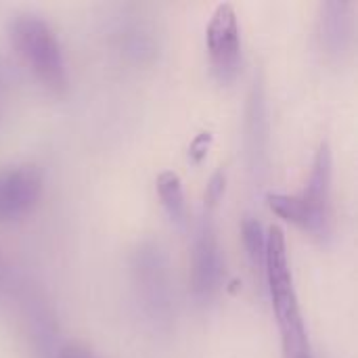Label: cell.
Returning a JSON list of instances; mask_svg holds the SVG:
<instances>
[{
	"label": "cell",
	"mask_w": 358,
	"mask_h": 358,
	"mask_svg": "<svg viewBox=\"0 0 358 358\" xmlns=\"http://www.w3.org/2000/svg\"><path fill=\"white\" fill-rule=\"evenodd\" d=\"M155 187L170 220L182 227L187 222V201H185V189H182L180 176L174 170H164L159 172Z\"/></svg>",
	"instance_id": "obj_12"
},
{
	"label": "cell",
	"mask_w": 358,
	"mask_h": 358,
	"mask_svg": "<svg viewBox=\"0 0 358 358\" xmlns=\"http://www.w3.org/2000/svg\"><path fill=\"white\" fill-rule=\"evenodd\" d=\"M243 149H245V162L250 174L256 182H260L268 172V149H271V117H268L266 90L260 76L254 78L245 103Z\"/></svg>",
	"instance_id": "obj_9"
},
{
	"label": "cell",
	"mask_w": 358,
	"mask_h": 358,
	"mask_svg": "<svg viewBox=\"0 0 358 358\" xmlns=\"http://www.w3.org/2000/svg\"><path fill=\"white\" fill-rule=\"evenodd\" d=\"M216 208L203 206L195 237H193V250H191V275H189V287L193 298L199 304H210L222 289L227 268H224V256L218 241V231L214 222Z\"/></svg>",
	"instance_id": "obj_6"
},
{
	"label": "cell",
	"mask_w": 358,
	"mask_h": 358,
	"mask_svg": "<svg viewBox=\"0 0 358 358\" xmlns=\"http://www.w3.org/2000/svg\"><path fill=\"white\" fill-rule=\"evenodd\" d=\"M317 40L331 61H344L357 40V17L352 0H325L317 15Z\"/></svg>",
	"instance_id": "obj_11"
},
{
	"label": "cell",
	"mask_w": 358,
	"mask_h": 358,
	"mask_svg": "<svg viewBox=\"0 0 358 358\" xmlns=\"http://www.w3.org/2000/svg\"><path fill=\"white\" fill-rule=\"evenodd\" d=\"M130 281L145 321L157 331H170L176 317L170 260L155 239L141 241L130 254Z\"/></svg>",
	"instance_id": "obj_3"
},
{
	"label": "cell",
	"mask_w": 358,
	"mask_h": 358,
	"mask_svg": "<svg viewBox=\"0 0 358 358\" xmlns=\"http://www.w3.org/2000/svg\"><path fill=\"white\" fill-rule=\"evenodd\" d=\"M262 271L266 277L273 310L277 315L283 358H315L289 268L285 237L279 227L266 229V254Z\"/></svg>",
	"instance_id": "obj_1"
},
{
	"label": "cell",
	"mask_w": 358,
	"mask_h": 358,
	"mask_svg": "<svg viewBox=\"0 0 358 358\" xmlns=\"http://www.w3.org/2000/svg\"><path fill=\"white\" fill-rule=\"evenodd\" d=\"M0 296L15 304L34 358H57L63 346L61 327L42 289L13 271L0 287Z\"/></svg>",
	"instance_id": "obj_5"
},
{
	"label": "cell",
	"mask_w": 358,
	"mask_h": 358,
	"mask_svg": "<svg viewBox=\"0 0 358 358\" xmlns=\"http://www.w3.org/2000/svg\"><path fill=\"white\" fill-rule=\"evenodd\" d=\"M57 358H101L92 348L80 342H63Z\"/></svg>",
	"instance_id": "obj_15"
},
{
	"label": "cell",
	"mask_w": 358,
	"mask_h": 358,
	"mask_svg": "<svg viewBox=\"0 0 358 358\" xmlns=\"http://www.w3.org/2000/svg\"><path fill=\"white\" fill-rule=\"evenodd\" d=\"M8 86H10V76H8L4 63L0 61V120L4 115V103H6V96H8Z\"/></svg>",
	"instance_id": "obj_17"
},
{
	"label": "cell",
	"mask_w": 358,
	"mask_h": 358,
	"mask_svg": "<svg viewBox=\"0 0 358 358\" xmlns=\"http://www.w3.org/2000/svg\"><path fill=\"white\" fill-rule=\"evenodd\" d=\"M10 42L34 73L50 92H65L69 84L63 46L46 19L34 13H21L10 21Z\"/></svg>",
	"instance_id": "obj_4"
},
{
	"label": "cell",
	"mask_w": 358,
	"mask_h": 358,
	"mask_svg": "<svg viewBox=\"0 0 358 358\" xmlns=\"http://www.w3.org/2000/svg\"><path fill=\"white\" fill-rule=\"evenodd\" d=\"M42 197V172L31 164L0 168V222L27 216Z\"/></svg>",
	"instance_id": "obj_10"
},
{
	"label": "cell",
	"mask_w": 358,
	"mask_h": 358,
	"mask_svg": "<svg viewBox=\"0 0 358 358\" xmlns=\"http://www.w3.org/2000/svg\"><path fill=\"white\" fill-rule=\"evenodd\" d=\"M109 46L132 65H151L162 52V36L155 21L134 6H120L107 17Z\"/></svg>",
	"instance_id": "obj_7"
},
{
	"label": "cell",
	"mask_w": 358,
	"mask_h": 358,
	"mask_svg": "<svg viewBox=\"0 0 358 358\" xmlns=\"http://www.w3.org/2000/svg\"><path fill=\"white\" fill-rule=\"evenodd\" d=\"M206 48L214 76L220 82L235 80L241 67V34L233 4L222 2L214 8L206 27Z\"/></svg>",
	"instance_id": "obj_8"
},
{
	"label": "cell",
	"mask_w": 358,
	"mask_h": 358,
	"mask_svg": "<svg viewBox=\"0 0 358 358\" xmlns=\"http://www.w3.org/2000/svg\"><path fill=\"white\" fill-rule=\"evenodd\" d=\"M210 141H212L210 132H201V134L191 143V151H189V155H191L195 162H199V159L206 155V151H208V147H210Z\"/></svg>",
	"instance_id": "obj_16"
},
{
	"label": "cell",
	"mask_w": 358,
	"mask_h": 358,
	"mask_svg": "<svg viewBox=\"0 0 358 358\" xmlns=\"http://www.w3.org/2000/svg\"><path fill=\"white\" fill-rule=\"evenodd\" d=\"M241 237H243V245L245 252L252 260V264L256 268L264 266V254H266V229L258 218L248 216L241 222Z\"/></svg>",
	"instance_id": "obj_13"
},
{
	"label": "cell",
	"mask_w": 358,
	"mask_h": 358,
	"mask_svg": "<svg viewBox=\"0 0 358 358\" xmlns=\"http://www.w3.org/2000/svg\"><path fill=\"white\" fill-rule=\"evenodd\" d=\"M224 187H227V174L224 170H216L212 174V178L208 180L206 187V197H203V206L208 208H218L222 195H224Z\"/></svg>",
	"instance_id": "obj_14"
},
{
	"label": "cell",
	"mask_w": 358,
	"mask_h": 358,
	"mask_svg": "<svg viewBox=\"0 0 358 358\" xmlns=\"http://www.w3.org/2000/svg\"><path fill=\"white\" fill-rule=\"evenodd\" d=\"M334 155L327 141L315 153L313 168L304 189L296 195L268 193V208L283 220L300 227L319 241L334 235Z\"/></svg>",
	"instance_id": "obj_2"
}]
</instances>
